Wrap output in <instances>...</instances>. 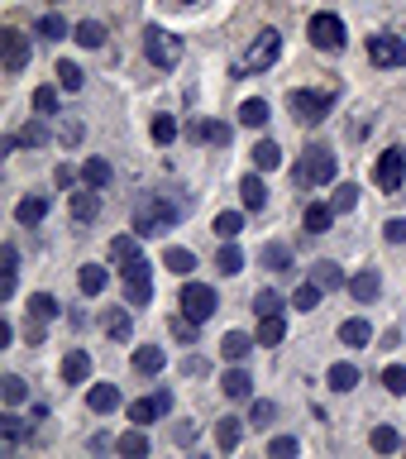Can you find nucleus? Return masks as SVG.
<instances>
[{"mask_svg": "<svg viewBox=\"0 0 406 459\" xmlns=\"http://www.w3.org/2000/svg\"><path fill=\"white\" fill-rule=\"evenodd\" d=\"M172 411V393H149V397H139L134 407H129V421L134 426H153L158 416H168Z\"/></svg>", "mask_w": 406, "mask_h": 459, "instance_id": "11", "label": "nucleus"}, {"mask_svg": "<svg viewBox=\"0 0 406 459\" xmlns=\"http://www.w3.org/2000/svg\"><path fill=\"white\" fill-rule=\"evenodd\" d=\"M383 387L393 397H406V368L402 364H393V368H383Z\"/></svg>", "mask_w": 406, "mask_h": 459, "instance_id": "47", "label": "nucleus"}, {"mask_svg": "<svg viewBox=\"0 0 406 459\" xmlns=\"http://www.w3.org/2000/svg\"><path fill=\"white\" fill-rule=\"evenodd\" d=\"M297 182L301 186H325V182H335V153L330 149H307L301 153V163H297Z\"/></svg>", "mask_w": 406, "mask_h": 459, "instance_id": "2", "label": "nucleus"}, {"mask_svg": "<svg viewBox=\"0 0 406 459\" xmlns=\"http://www.w3.org/2000/svg\"><path fill=\"white\" fill-rule=\"evenodd\" d=\"M368 445H373V450H378V455H393L397 445H402V436H397L393 426H378V430H373V436H368Z\"/></svg>", "mask_w": 406, "mask_h": 459, "instance_id": "43", "label": "nucleus"}, {"mask_svg": "<svg viewBox=\"0 0 406 459\" xmlns=\"http://www.w3.org/2000/svg\"><path fill=\"white\" fill-rule=\"evenodd\" d=\"M215 268H220V273H225V278H235V273L244 268V249H239V244H235V239H225V249H220V254H215Z\"/></svg>", "mask_w": 406, "mask_h": 459, "instance_id": "29", "label": "nucleus"}, {"mask_svg": "<svg viewBox=\"0 0 406 459\" xmlns=\"http://www.w3.org/2000/svg\"><path fill=\"white\" fill-rule=\"evenodd\" d=\"M325 383L335 387V393H350V387H358V368L354 364H335V368L325 373Z\"/></svg>", "mask_w": 406, "mask_h": 459, "instance_id": "32", "label": "nucleus"}, {"mask_svg": "<svg viewBox=\"0 0 406 459\" xmlns=\"http://www.w3.org/2000/svg\"><path fill=\"white\" fill-rule=\"evenodd\" d=\"M5 440H24V421H20V416H5Z\"/></svg>", "mask_w": 406, "mask_h": 459, "instance_id": "56", "label": "nucleus"}, {"mask_svg": "<svg viewBox=\"0 0 406 459\" xmlns=\"http://www.w3.org/2000/svg\"><path fill=\"white\" fill-rule=\"evenodd\" d=\"M0 273H5V282H0V292H5V297H14V278H20V249H14V244H5V249H0Z\"/></svg>", "mask_w": 406, "mask_h": 459, "instance_id": "22", "label": "nucleus"}, {"mask_svg": "<svg viewBox=\"0 0 406 459\" xmlns=\"http://www.w3.org/2000/svg\"><path fill=\"white\" fill-rule=\"evenodd\" d=\"M239 440H244V421H235V416H225L220 426H215V445L229 455V450H239Z\"/></svg>", "mask_w": 406, "mask_h": 459, "instance_id": "25", "label": "nucleus"}, {"mask_svg": "<svg viewBox=\"0 0 406 459\" xmlns=\"http://www.w3.org/2000/svg\"><path fill=\"white\" fill-rule=\"evenodd\" d=\"M86 407H91V411H115V407H120V387H115V383H96L91 393H86Z\"/></svg>", "mask_w": 406, "mask_h": 459, "instance_id": "19", "label": "nucleus"}, {"mask_svg": "<svg viewBox=\"0 0 406 459\" xmlns=\"http://www.w3.org/2000/svg\"><path fill=\"white\" fill-rule=\"evenodd\" d=\"M82 77H86V72L77 63H57V82H63V91H82Z\"/></svg>", "mask_w": 406, "mask_h": 459, "instance_id": "46", "label": "nucleus"}, {"mask_svg": "<svg viewBox=\"0 0 406 459\" xmlns=\"http://www.w3.org/2000/svg\"><path fill=\"white\" fill-rule=\"evenodd\" d=\"M239 120L249 125V129H263V125H268V100H258V96L244 100V106H239Z\"/></svg>", "mask_w": 406, "mask_h": 459, "instance_id": "33", "label": "nucleus"}, {"mask_svg": "<svg viewBox=\"0 0 406 459\" xmlns=\"http://www.w3.org/2000/svg\"><path fill=\"white\" fill-rule=\"evenodd\" d=\"M186 373H206V359H196V354H186V364H182Z\"/></svg>", "mask_w": 406, "mask_h": 459, "instance_id": "58", "label": "nucleus"}, {"mask_svg": "<svg viewBox=\"0 0 406 459\" xmlns=\"http://www.w3.org/2000/svg\"><path fill=\"white\" fill-rule=\"evenodd\" d=\"M258 344V335H244V330H229V335L220 340V354L225 364H239V359H249V350Z\"/></svg>", "mask_w": 406, "mask_h": 459, "instance_id": "14", "label": "nucleus"}, {"mask_svg": "<svg viewBox=\"0 0 406 459\" xmlns=\"http://www.w3.org/2000/svg\"><path fill=\"white\" fill-rule=\"evenodd\" d=\"M350 292H354V301H373L383 292V278L368 268V273H358V278H350Z\"/></svg>", "mask_w": 406, "mask_h": 459, "instance_id": "27", "label": "nucleus"}, {"mask_svg": "<svg viewBox=\"0 0 406 459\" xmlns=\"http://www.w3.org/2000/svg\"><path fill=\"white\" fill-rule=\"evenodd\" d=\"M72 215H77V221H96V215H100L96 186H86V192H72Z\"/></svg>", "mask_w": 406, "mask_h": 459, "instance_id": "24", "label": "nucleus"}, {"mask_svg": "<svg viewBox=\"0 0 406 459\" xmlns=\"http://www.w3.org/2000/svg\"><path fill=\"white\" fill-rule=\"evenodd\" d=\"M192 139H206V143H229V125H220V120H206V125H196V129H192Z\"/></svg>", "mask_w": 406, "mask_h": 459, "instance_id": "42", "label": "nucleus"}, {"mask_svg": "<svg viewBox=\"0 0 406 459\" xmlns=\"http://www.w3.org/2000/svg\"><path fill=\"white\" fill-rule=\"evenodd\" d=\"M125 273V301L129 307H149L153 301V268L143 264V258H134L129 268H120Z\"/></svg>", "mask_w": 406, "mask_h": 459, "instance_id": "7", "label": "nucleus"}, {"mask_svg": "<svg viewBox=\"0 0 406 459\" xmlns=\"http://www.w3.org/2000/svg\"><path fill=\"white\" fill-rule=\"evenodd\" d=\"M239 230H244V211H220L215 215V235L220 239H235Z\"/></svg>", "mask_w": 406, "mask_h": 459, "instance_id": "39", "label": "nucleus"}, {"mask_svg": "<svg viewBox=\"0 0 406 459\" xmlns=\"http://www.w3.org/2000/svg\"><path fill=\"white\" fill-rule=\"evenodd\" d=\"M143 53H149L153 67H177L182 63V39L168 34V29H149V34H143Z\"/></svg>", "mask_w": 406, "mask_h": 459, "instance_id": "5", "label": "nucleus"}, {"mask_svg": "<svg viewBox=\"0 0 406 459\" xmlns=\"http://www.w3.org/2000/svg\"><path fill=\"white\" fill-rule=\"evenodd\" d=\"M321 292H325V287L315 282V278H311V282H301L297 292H292V307H297V311H315V307H321Z\"/></svg>", "mask_w": 406, "mask_h": 459, "instance_id": "31", "label": "nucleus"}, {"mask_svg": "<svg viewBox=\"0 0 406 459\" xmlns=\"http://www.w3.org/2000/svg\"><path fill=\"white\" fill-rule=\"evenodd\" d=\"M43 215H48V196H24L14 206V221L20 225H43Z\"/></svg>", "mask_w": 406, "mask_h": 459, "instance_id": "20", "label": "nucleus"}, {"mask_svg": "<svg viewBox=\"0 0 406 459\" xmlns=\"http://www.w3.org/2000/svg\"><path fill=\"white\" fill-rule=\"evenodd\" d=\"M311 278H315V282H321L325 292H330V287H340V282H344V273H340V264H330V258H321V264L311 268Z\"/></svg>", "mask_w": 406, "mask_h": 459, "instance_id": "41", "label": "nucleus"}, {"mask_svg": "<svg viewBox=\"0 0 406 459\" xmlns=\"http://www.w3.org/2000/svg\"><path fill=\"white\" fill-rule=\"evenodd\" d=\"M110 258H115L120 268H129V264L139 258V235H115V239H110Z\"/></svg>", "mask_w": 406, "mask_h": 459, "instance_id": "26", "label": "nucleus"}, {"mask_svg": "<svg viewBox=\"0 0 406 459\" xmlns=\"http://www.w3.org/2000/svg\"><path fill=\"white\" fill-rule=\"evenodd\" d=\"M272 416H278V402H254V411H249V426H272Z\"/></svg>", "mask_w": 406, "mask_h": 459, "instance_id": "51", "label": "nucleus"}, {"mask_svg": "<svg viewBox=\"0 0 406 459\" xmlns=\"http://www.w3.org/2000/svg\"><path fill=\"white\" fill-rule=\"evenodd\" d=\"M77 43H82V48H100V43H106V24L82 20V24H77Z\"/></svg>", "mask_w": 406, "mask_h": 459, "instance_id": "40", "label": "nucleus"}, {"mask_svg": "<svg viewBox=\"0 0 406 459\" xmlns=\"http://www.w3.org/2000/svg\"><path fill=\"white\" fill-rule=\"evenodd\" d=\"M177 206L172 201H163V196H143L139 206H134V235H163V230H172L177 225Z\"/></svg>", "mask_w": 406, "mask_h": 459, "instance_id": "1", "label": "nucleus"}, {"mask_svg": "<svg viewBox=\"0 0 406 459\" xmlns=\"http://www.w3.org/2000/svg\"><path fill=\"white\" fill-rule=\"evenodd\" d=\"M100 325H106V335L129 340V311H106V316H100Z\"/></svg>", "mask_w": 406, "mask_h": 459, "instance_id": "44", "label": "nucleus"}, {"mask_svg": "<svg viewBox=\"0 0 406 459\" xmlns=\"http://www.w3.org/2000/svg\"><path fill=\"white\" fill-rule=\"evenodd\" d=\"M268 450L287 459V455H297V440H292V436H278V440H272V445H268Z\"/></svg>", "mask_w": 406, "mask_h": 459, "instance_id": "55", "label": "nucleus"}, {"mask_svg": "<svg viewBox=\"0 0 406 459\" xmlns=\"http://www.w3.org/2000/svg\"><path fill=\"white\" fill-rule=\"evenodd\" d=\"M307 39H311L321 53H335V48H344V39H350V34H344V20H340V14L325 10V14H315V20H311Z\"/></svg>", "mask_w": 406, "mask_h": 459, "instance_id": "8", "label": "nucleus"}, {"mask_svg": "<svg viewBox=\"0 0 406 459\" xmlns=\"http://www.w3.org/2000/svg\"><path fill=\"white\" fill-rule=\"evenodd\" d=\"M63 378H67V383H86V378H91V354H86V350H72V354L63 359Z\"/></svg>", "mask_w": 406, "mask_h": 459, "instance_id": "21", "label": "nucleus"}, {"mask_svg": "<svg viewBox=\"0 0 406 459\" xmlns=\"http://www.w3.org/2000/svg\"><path fill=\"white\" fill-rule=\"evenodd\" d=\"M34 110L57 115V91H53V86H39V91H34Z\"/></svg>", "mask_w": 406, "mask_h": 459, "instance_id": "53", "label": "nucleus"}, {"mask_svg": "<svg viewBox=\"0 0 406 459\" xmlns=\"http://www.w3.org/2000/svg\"><path fill=\"white\" fill-rule=\"evenodd\" d=\"M239 196H244V211H263V206H268V186H263V178H258V172H249V178L239 182Z\"/></svg>", "mask_w": 406, "mask_h": 459, "instance_id": "16", "label": "nucleus"}, {"mask_svg": "<svg viewBox=\"0 0 406 459\" xmlns=\"http://www.w3.org/2000/svg\"><path fill=\"white\" fill-rule=\"evenodd\" d=\"M82 178H86V186H96V192H100V186H110V178H115V172H110V163H106V158H91V163L82 168Z\"/></svg>", "mask_w": 406, "mask_h": 459, "instance_id": "34", "label": "nucleus"}, {"mask_svg": "<svg viewBox=\"0 0 406 459\" xmlns=\"http://www.w3.org/2000/svg\"><path fill=\"white\" fill-rule=\"evenodd\" d=\"M163 364H168V354L158 350V344H139V350H134V373H143V378L163 373Z\"/></svg>", "mask_w": 406, "mask_h": 459, "instance_id": "15", "label": "nucleus"}, {"mask_svg": "<svg viewBox=\"0 0 406 459\" xmlns=\"http://www.w3.org/2000/svg\"><path fill=\"white\" fill-rule=\"evenodd\" d=\"M406 178V149H383V158L373 163V182L383 186V192H397Z\"/></svg>", "mask_w": 406, "mask_h": 459, "instance_id": "9", "label": "nucleus"}, {"mask_svg": "<svg viewBox=\"0 0 406 459\" xmlns=\"http://www.w3.org/2000/svg\"><path fill=\"white\" fill-rule=\"evenodd\" d=\"M287 106L301 125H321L330 110H335V91H292L287 96Z\"/></svg>", "mask_w": 406, "mask_h": 459, "instance_id": "4", "label": "nucleus"}, {"mask_svg": "<svg viewBox=\"0 0 406 459\" xmlns=\"http://www.w3.org/2000/svg\"><path fill=\"white\" fill-rule=\"evenodd\" d=\"M153 139L172 143V139H177V120H172V115H153Z\"/></svg>", "mask_w": 406, "mask_h": 459, "instance_id": "50", "label": "nucleus"}, {"mask_svg": "<svg viewBox=\"0 0 406 459\" xmlns=\"http://www.w3.org/2000/svg\"><path fill=\"white\" fill-rule=\"evenodd\" d=\"M163 264H168L172 273H182V278H186V273L196 268V254H192V249H182V244H172V249L163 254Z\"/></svg>", "mask_w": 406, "mask_h": 459, "instance_id": "36", "label": "nucleus"}, {"mask_svg": "<svg viewBox=\"0 0 406 459\" xmlns=\"http://www.w3.org/2000/svg\"><path fill=\"white\" fill-rule=\"evenodd\" d=\"M106 278H110V273L100 268V264H86V268H82V292H86V297L106 292Z\"/></svg>", "mask_w": 406, "mask_h": 459, "instance_id": "37", "label": "nucleus"}, {"mask_svg": "<svg viewBox=\"0 0 406 459\" xmlns=\"http://www.w3.org/2000/svg\"><path fill=\"white\" fill-rule=\"evenodd\" d=\"M39 34H43V39H63V34H67V20H63V14H43V20H39Z\"/></svg>", "mask_w": 406, "mask_h": 459, "instance_id": "52", "label": "nucleus"}, {"mask_svg": "<svg viewBox=\"0 0 406 459\" xmlns=\"http://www.w3.org/2000/svg\"><path fill=\"white\" fill-rule=\"evenodd\" d=\"M0 43H5V72H10V77H20L24 63H29V39L20 34V29H5Z\"/></svg>", "mask_w": 406, "mask_h": 459, "instance_id": "12", "label": "nucleus"}, {"mask_svg": "<svg viewBox=\"0 0 406 459\" xmlns=\"http://www.w3.org/2000/svg\"><path fill=\"white\" fill-rule=\"evenodd\" d=\"M263 268L287 273V268H292V249H287V244H263Z\"/></svg>", "mask_w": 406, "mask_h": 459, "instance_id": "35", "label": "nucleus"}, {"mask_svg": "<svg viewBox=\"0 0 406 459\" xmlns=\"http://www.w3.org/2000/svg\"><path fill=\"white\" fill-rule=\"evenodd\" d=\"M0 393H5L10 407H20V402L29 397V387H24V378H14V373H5V378H0Z\"/></svg>", "mask_w": 406, "mask_h": 459, "instance_id": "45", "label": "nucleus"}, {"mask_svg": "<svg viewBox=\"0 0 406 459\" xmlns=\"http://www.w3.org/2000/svg\"><path fill=\"white\" fill-rule=\"evenodd\" d=\"M278 53H282V34H278V29H263V34L249 43V53L239 57L235 72H263V67L278 63Z\"/></svg>", "mask_w": 406, "mask_h": 459, "instance_id": "3", "label": "nucleus"}, {"mask_svg": "<svg viewBox=\"0 0 406 459\" xmlns=\"http://www.w3.org/2000/svg\"><path fill=\"white\" fill-rule=\"evenodd\" d=\"M340 340H344V344H354V350H364V344L373 340V325L354 316V321H344V325H340Z\"/></svg>", "mask_w": 406, "mask_h": 459, "instance_id": "30", "label": "nucleus"}, {"mask_svg": "<svg viewBox=\"0 0 406 459\" xmlns=\"http://www.w3.org/2000/svg\"><path fill=\"white\" fill-rule=\"evenodd\" d=\"M368 57L378 67H406V43L397 34H378V39H368Z\"/></svg>", "mask_w": 406, "mask_h": 459, "instance_id": "10", "label": "nucleus"}, {"mask_svg": "<svg viewBox=\"0 0 406 459\" xmlns=\"http://www.w3.org/2000/svg\"><path fill=\"white\" fill-rule=\"evenodd\" d=\"M53 316H57V297H48V292H34V297H29V321H34L29 330H34V340L43 335V325H48Z\"/></svg>", "mask_w": 406, "mask_h": 459, "instance_id": "13", "label": "nucleus"}, {"mask_svg": "<svg viewBox=\"0 0 406 459\" xmlns=\"http://www.w3.org/2000/svg\"><path fill=\"white\" fill-rule=\"evenodd\" d=\"M282 335H287V316L282 311H272V316H258V344H282Z\"/></svg>", "mask_w": 406, "mask_h": 459, "instance_id": "17", "label": "nucleus"}, {"mask_svg": "<svg viewBox=\"0 0 406 459\" xmlns=\"http://www.w3.org/2000/svg\"><path fill=\"white\" fill-rule=\"evenodd\" d=\"M115 450H120V455H149V436H143V426L139 430H125V436L115 440Z\"/></svg>", "mask_w": 406, "mask_h": 459, "instance_id": "38", "label": "nucleus"}, {"mask_svg": "<svg viewBox=\"0 0 406 459\" xmlns=\"http://www.w3.org/2000/svg\"><path fill=\"white\" fill-rule=\"evenodd\" d=\"M220 387H225V397L229 402H244V397H254V378L244 368H229L225 378H220Z\"/></svg>", "mask_w": 406, "mask_h": 459, "instance_id": "18", "label": "nucleus"}, {"mask_svg": "<svg viewBox=\"0 0 406 459\" xmlns=\"http://www.w3.org/2000/svg\"><path fill=\"white\" fill-rule=\"evenodd\" d=\"M278 163H282V149H278L272 139H258V143H254V168H258V172H272Z\"/></svg>", "mask_w": 406, "mask_h": 459, "instance_id": "28", "label": "nucleus"}, {"mask_svg": "<svg viewBox=\"0 0 406 459\" xmlns=\"http://www.w3.org/2000/svg\"><path fill=\"white\" fill-rule=\"evenodd\" d=\"M177 307H182V316L186 321H211L215 316V287H206V282H186L182 287V297H177Z\"/></svg>", "mask_w": 406, "mask_h": 459, "instance_id": "6", "label": "nucleus"}, {"mask_svg": "<svg viewBox=\"0 0 406 459\" xmlns=\"http://www.w3.org/2000/svg\"><path fill=\"white\" fill-rule=\"evenodd\" d=\"M254 311H258V316H272V311H287V307H282V297L272 292V287H263V292L254 297Z\"/></svg>", "mask_w": 406, "mask_h": 459, "instance_id": "49", "label": "nucleus"}, {"mask_svg": "<svg viewBox=\"0 0 406 459\" xmlns=\"http://www.w3.org/2000/svg\"><path fill=\"white\" fill-rule=\"evenodd\" d=\"M330 206H335V215H344V211H354V206H358V186H350V182H344L340 192L330 196Z\"/></svg>", "mask_w": 406, "mask_h": 459, "instance_id": "48", "label": "nucleus"}, {"mask_svg": "<svg viewBox=\"0 0 406 459\" xmlns=\"http://www.w3.org/2000/svg\"><path fill=\"white\" fill-rule=\"evenodd\" d=\"M77 139H82V125L67 120V125H63V143H77Z\"/></svg>", "mask_w": 406, "mask_h": 459, "instance_id": "57", "label": "nucleus"}, {"mask_svg": "<svg viewBox=\"0 0 406 459\" xmlns=\"http://www.w3.org/2000/svg\"><path fill=\"white\" fill-rule=\"evenodd\" d=\"M383 235L393 239V244H406V221H387V225H383Z\"/></svg>", "mask_w": 406, "mask_h": 459, "instance_id": "54", "label": "nucleus"}, {"mask_svg": "<svg viewBox=\"0 0 406 459\" xmlns=\"http://www.w3.org/2000/svg\"><path fill=\"white\" fill-rule=\"evenodd\" d=\"M330 221H335V206H321V201H315V206H307V215H301V225H307V235H325V230H330Z\"/></svg>", "mask_w": 406, "mask_h": 459, "instance_id": "23", "label": "nucleus"}]
</instances>
